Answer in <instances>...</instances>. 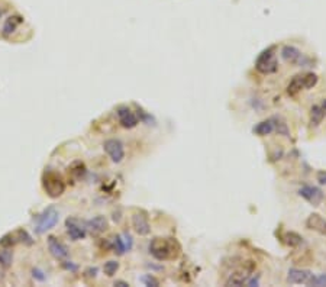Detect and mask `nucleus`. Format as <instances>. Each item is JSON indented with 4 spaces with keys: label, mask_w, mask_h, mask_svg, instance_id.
<instances>
[{
    "label": "nucleus",
    "mask_w": 326,
    "mask_h": 287,
    "mask_svg": "<svg viewBox=\"0 0 326 287\" xmlns=\"http://www.w3.org/2000/svg\"><path fill=\"white\" fill-rule=\"evenodd\" d=\"M150 252L160 261L174 260L180 254V245L173 238H154L150 242Z\"/></svg>",
    "instance_id": "obj_1"
},
{
    "label": "nucleus",
    "mask_w": 326,
    "mask_h": 287,
    "mask_svg": "<svg viewBox=\"0 0 326 287\" xmlns=\"http://www.w3.org/2000/svg\"><path fill=\"white\" fill-rule=\"evenodd\" d=\"M42 187H44L45 193L53 199L59 197L65 191V183H64L62 177L58 172H53V170H47L44 172Z\"/></svg>",
    "instance_id": "obj_2"
},
{
    "label": "nucleus",
    "mask_w": 326,
    "mask_h": 287,
    "mask_svg": "<svg viewBox=\"0 0 326 287\" xmlns=\"http://www.w3.org/2000/svg\"><path fill=\"white\" fill-rule=\"evenodd\" d=\"M58 219H59V215H58V210L55 209L54 206L47 208L38 216V221H37V233H45L47 230H53L55 225L58 224Z\"/></svg>",
    "instance_id": "obj_3"
},
{
    "label": "nucleus",
    "mask_w": 326,
    "mask_h": 287,
    "mask_svg": "<svg viewBox=\"0 0 326 287\" xmlns=\"http://www.w3.org/2000/svg\"><path fill=\"white\" fill-rule=\"evenodd\" d=\"M255 68L263 74H271L277 70V58L274 54V47L264 50L255 62Z\"/></svg>",
    "instance_id": "obj_4"
},
{
    "label": "nucleus",
    "mask_w": 326,
    "mask_h": 287,
    "mask_svg": "<svg viewBox=\"0 0 326 287\" xmlns=\"http://www.w3.org/2000/svg\"><path fill=\"white\" fill-rule=\"evenodd\" d=\"M281 58L286 62H290V64H302L300 67H307L309 65V58L305 57L293 45H286V47L281 48Z\"/></svg>",
    "instance_id": "obj_5"
},
{
    "label": "nucleus",
    "mask_w": 326,
    "mask_h": 287,
    "mask_svg": "<svg viewBox=\"0 0 326 287\" xmlns=\"http://www.w3.org/2000/svg\"><path fill=\"white\" fill-rule=\"evenodd\" d=\"M103 148H105L109 158L113 163H120L125 157V148H123V144L119 139H108L105 142Z\"/></svg>",
    "instance_id": "obj_6"
},
{
    "label": "nucleus",
    "mask_w": 326,
    "mask_h": 287,
    "mask_svg": "<svg viewBox=\"0 0 326 287\" xmlns=\"http://www.w3.org/2000/svg\"><path fill=\"white\" fill-rule=\"evenodd\" d=\"M299 194L303 199H306L313 206H319L322 203V200H324V191L319 187H315V186H305V187H302Z\"/></svg>",
    "instance_id": "obj_7"
},
{
    "label": "nucleus",
    "mask_w": 326,
    "mask_h": 287,
    "mask_svg": "<svg viewBox=\"0 0 326 287\" xmlns=\"http://www.w3.org/2000/svg\"><path fill=\"white\" fill-rule=\"evenodd\" d=\"M132 227L135 232L141 236H147L151 232V227L148 222V216L145 212H136L132 216Z\"/></svg>",
    "instance_id": "obj_8"
},
{
    "label": "nucleus",
    "mask_w": 326,
    "mask_h": 287,
    "mask_svg": "<svg viewBox=\"0 0 326 287\" xmlns=\"http://www.w3.org/2000/svg\"><path fill=\"white\" fill-rule=\"evenodd\" d=\"M313 279V274L307 270H300V268H291L287 276V282L290 285H309Z\"/></svg>",
    "instance_id": "obj_9"
},
{
    "label": "nucleus",
    "mask_w": 326,
    "mask_h": 287,
    "mask_svg": "<svg viewBox=\"0 0 326 287\" xmlns=\"http://www.w3.org/2000/svg\"><path fill=\"white\" fill-rule=\"evenodd\" d=\"M48 249H50L51 255L55 257L57 260H64L68 257L67 247L61 241H58L55 236H48Z\"/></svg>",
    "instance_id": "obj_10"
},
{
    "label": "nucleus",
    "mask_w": 326,
    "mask_h": 287,
    "mask_svg": "<svg viewBox=\"0 0 326 287\" xmlns=\"http://www.w3.org/2000/svg\"><path fill=\"white\" fill-rule=\"evenodd\" d=\"M117 117H119V123L123 128L131 129V128H135L138 125V117L128 108H119L117 109Z\"/></svg>",
    "instance_id": "obj_11"
},
{
    "label": "nucleus",
    "mask_w": 326,
    "mask_h": 287,
    "mask_svg": "<svg viewBox=\"0 0 326 287\" xmlns=\"http://www.w3.org/2000/svg\"><path fill=\"white\" fill-rule=\"evenodd\" d=\"M67 232L73 241H78L86 236L87 230H86V227L80 225L77 219L71 218V219H67Z\"/></svg>",
    "instance_id": "obj_12"
},
{
    "label": "nucleus",
    "mask_w": 326,
    "mask_h": 287,
    "mask_svg": "<svg viewBox=\"0 0 326 287\" xmlns=\"http://www.w3.org/2000/svg\"><path fill=\"white\" fill-rule=\"evenodd\" d=\"M109 228L108 219L105 216H96L93 219H90L86 224V230H89L92 235H100Z\"/></svg>",
    "instance_id": "obj_13"
},
{
    "label": "nucleus",
    "mask_w": 326,
    "mask_h": 287,
    "mask_svg": "<svg viewBox=\"0 0 326 287\" xmlns=\"http://www.w3.org/2000/svg\"><path fill=\"white\" fill-rule=\"evenodd\" d=\"M306 227H307L309 230H316V232H319V233H322V235H326V221L321 216V215H318V213H313V215H310V216L307 218V221H306Z\"/></svg>",
    "instance_id": "obj_14"
},
{
    "label": "nucleus",
    "mask_w": 326,
    "mask_h": 287,
    "mask_svg": "<svg viewBox=\"0 0 326 287\" xmlns=\"http://www.w3.org/2000/svg\"><path fill=\"white\" fill-rule=\"evenodd\" d=\"M325 115H326V100H324L322 103L312 106V109H310V123L315 125V126H318V125L324 120Z\"/></svg>",
    "instance_id": "obj_15"
},
{
    "label": "nucleus",
    "mask_w": 326,
    "mask_h": 287,
    "mask_svg": "<svg viewBox=\"0 0 326 287\" xmlns=\"http://www.w3.org/2000/svg\"><path fill=\"white\" fill-rule=\"evenodd\" d=\"M22 23V18L20 16H10L6 19L4 25H3V35H10L12 32H15V29Z\"/></svg>",
    "instance_id": "obj_16"
},
{
    "label": "nucleus",
    "mask_w": 326,
    "mask_h": 287,
    "mask_svg": "<svg viewBox=\"0 0 326 287\" xmlns=\"http://www.w3.org/2000/svg\"><path fill=\"white\" fill-rule=\"evenodd\" d=\"M272 131H274V123H272V119L268 120H263L260 122L255 128H254V132L258 135V136H267L270 135Z\"/></svg>",
    "instance_id": "obj_17"
},
{
    "label": "nucleus",
    "mask_w": 326,
    "mask_h": 287,
    "mask_svg": "<svg viewBox=\"0 0 326 287\" xmlns=\"http://www.w3.org/2000/svg\"><path fill=\"white\" fill-rule=\"evenodd\" d=\"M302 89H303L302 76H296V77L290 81V84H288V87H287V93H288L290 96H294V95H297Z\"/></svg>",
    "instance_id": "obj_18"
},
{
    "label": "nucleus",
    "mask_w": 326,
    "mask_h": 287,
    "mask_svg": "<svg viewBox=\"0 0 326 287\" xmlns=\"http://www.w3.org/2000/svg\"><path fill=\"white\" fill-rule=\"evenodd\" d=\"M284 242L288 245V247H291V248H294V247H299L302 242H303V238L300 236V235H297L296 232H287L286 235H284Z\"/></svg>",
    "instance_id": "obj_19"
},
{
    "label": "nucleus",
    "mask_w": 326,
    "mask_h": 287,
    "mask_svg": "<svg viewBox=\"0 0 326 287\" xmlns=\"http://www.w3.org/2000/svg\"><path fill=\"white\" fill-rule=\"evenodd\" d=\"M12 261H13V252L9 248L3 247V249L0 251V266L7 268V267H10Z\"/></svg>",
    "instance_id": "obj_20"
},
{
    "label": "nucleus",
    "mask_w": 326,
    "mask_h": 287,
    "mask_svg": "<svg viewBox=\"0 0 326 287\" xmlns=\"http://www.w3.org/2000/svg\"><path fill=\"white\" fill-rule=\"evenodd\" d=\"M302 81H303V89H312L316 86L318 83V76L315 73H307L302 76Z\"/></svg>",
    "instance_id": "obj_21"
},
{
    "label": "nucleus",
    "mask_w": 326,
    "mask_h": 287,
    "mask_svg": "<svg viewBox=\"0 0 326 287\" xmlns=\"http://www.w3.org/2000/svg\"><path fill=\"white\" fill-rule=\"evenodd\" d=\"M272 123H274V131H277L280 135L288 136V128H287V123H286L284 120L274 117V119H272Z\"/></svg>",
    "instance_id": "obj_22"
},
{
    "label": "nucleus",
    "mask_w": 326,
    "mask_h": 287,
    "mask_svg": "<svg viewBox=\"0 0 326 287\" xmlns=\"http://www.w3.org/2000/svg\"><path fill=\"white\" fill-rule=\"evenodd\" d=\"M112 248L115 249V252H117V254H120V255L126 251V245H125L123 239H122L119 235L112 238Z\"/></svg>",
    "instance_id": "obj_23"
},
{
    "label": "nucleus",
    "mask_w": 326,
    "mask_h": 287,
    "mask_svg": "<svg viewBox=\"0 0 326 287\" xmlns=\"http://www.w3.org/2000/svg\"><path fill=\"white\" fill-rule=\"evenodd\" d=\"M19 241V238L15 235V233H7V235H4L1 239H0V247L3 248H12L16 242Z\"/></svg>",
    "instance_id": "obj_24"
},
{
    "label": "nucleus",
    "mask_w": 326,
    "mask_h": 287,
    "mask_svg": "<svg viewBox=\"0 0 326 287\" xmlns=\"http://www.w3.org/2000/svg\"><path fill=\"white\" fill-rule=\"evenodd\" d=\"M117 268H119V263H117V261H108V263L105 264V267H103V271H105L106 276L112 277V276L116 274Z\"/></svg>",
    "instance_id": "obj_25"
},
{
    "label": "nucleus",
    "mask_w": 326,
    "mask_h": 287,
    "mask_svg": "<svg viewBox=\"0 0 326 287\" xmlns=\"http://www.w3.org/2000/svg\"><path fill=\"white\" fill-rule=\"evenodd\" d=\"M310 286H326V276L321 274V276H313Z\"/></svg>",
    "instance_id": "obj_26"
},
{
    "label": "nucleus",
    "mask_w": 326,
    "mask_h": 287,
    "mask_svg": "<svg viewBox=\"0 0 326 287\" xmlns=\"http://www.w3.org/2000/svg\"><path fill=\"white\" fill-rule=\"evenodd\" d=\"M142 282H144L147 286H153V287L160 286L158 280H157L155 277H153V276H145V277H142Z\"/></svg>",
    "instance_id": "obj_27"
},
{
    "label": "nucleus",
    "mask_w": 326,
    "mask_h": 287,
    "mask_svg": "<svg viewBox=\"0 0 326 287\" xmlns=\"http://www.w3.org/2000/svg\"><path fill=\"white\" fill-rule=\"evenodd\" d=\"M318 181H319L321 184H326V172H318Z\"/></svg>",
    "instance_id": "obj_28"
},
{
    "label": "nucleus",
    "mask_w": 326,
    "mask_h": 287,
    "mask_svg": "<svg viewBox=\"0 0 326 287\" xmlns=\"http://www.w3.org/2000/svg\"><path fill=\"white\" fill-rule=\"evenodd\" d=\"M115 286L128 287V286H129V283H126V282H122V280H117V282H115Z\"/></svg>",
    "instance_id": "obj_29"
}]
</instances>
